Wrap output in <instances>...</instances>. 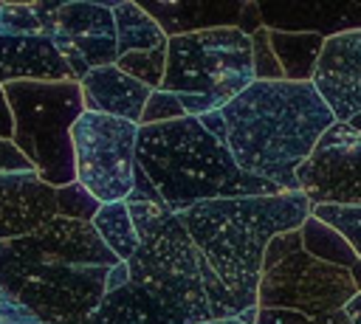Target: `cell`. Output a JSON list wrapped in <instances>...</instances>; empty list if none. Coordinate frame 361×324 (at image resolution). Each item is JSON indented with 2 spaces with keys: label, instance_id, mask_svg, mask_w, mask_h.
I'll use <instances>...</instances> for the list:
<instances>
[{
  "label": "cell",
  "instance_id": "22",
  "mask_svg": "<svg viewBox=\"0 0 361 324\" xmlns=\"http://www.w3.org/2000/svg\"><path fill=\"white\" fill-rule=\"evenodd\" d=\"M299 234H302L305 251H307L313 259H319V262H327V265H336V268H347V270L358 262V256H355V251L350 248V242H347L336 228H330L327 223L316 220L313 214L302 223Z\"/></svg>",
  "mask_w": 361,
  "mask_h": 324
},
{
  "label": "cell",
  "instance_id": "16",
  "mask_svg": "<svg viewBox=\"0 0 361 324\" xmlns=\"http://www.w3.org/2000/svg\"><path fill=\"white\" fill-rule=\"evenodd\" d=\"M166 37L212 28H237L245 0H141L138 3Z\"/></svg>",
  "mask_w": 361,
  "mask_h": 324
},
{
  "label": "cell",
  "instance_id": "34",
  "mask_svg": "<svg viewBox=\"0 0 361 324\" xmlns=\"http://www.w3.org/2000/svg\"><path fill=\"white\" fill-rule=\"evenodd\" d=\"M344 313H347V318H350L353 324H361V290L344 304Z\"/></svg>",
  "mask_w": 361,
  "mask_h": 324
},
{
  "label": "cell",
  "instance_id": "18",
  "mask_svg": "<svg viewBox=\"0 0 361 324\" xmlns=\"http://www.w3.org/2000/svg\"><path fill=\"white\" fill-rule=\"evenodd\" d=\"M87 324H192L186 316L175 313L152 293L127 282L116 290H107Z\"/></svg>",
  "mask_w": 361,
  "mask_h": 324
},
{
  "label": "cell",
  "instance_id": "11",
  "mask_svg": "<svg viewBox=\"0 0 361 324\" xmlns=\"http://www.w3.org/2000/svg\"><path fill=\"white\" fill-rule=\"evenodd\" d=\"M299 192L310 206L361 203V132L336 121L316 144L310 158L296 169Z\"/></svg>",
  "mask_w": 361,
  "mask_h": 324
},
{
  "label": "cell",
  "instance_id": "10",
  "mask_svg": "<svg viewBox=\"0 0 361 324\" xmlns=\"http://www.w3.org/2000/svg\"><path fill=\"white\" fill-rule=\"evenodd\" d=\"M56 3H0V85L76 82L51 39Z\"/></svg>",
  "mask_w": 361,
  "mask_h": 324
},
{
  "label": "cell",
  "instance_id": "38",
  "mask_svg": "<svg viewBox=\"0 0 361 324\" xmlns=\"http://www.w3.org/2000/svg\"><path fill=\"white\" fill-rule=\"evenodd\" d=\"M347 124H350V127H353L355 132H361V113H358V116H353V118H350Z\"/></svg>",
  "mask_w": 361,
  "mask_h": 324
},
{
  "label": "cell",
  "instance_id": "6",
  "mask_svg": "<svg viewBox=\"0 0 361 324\" xmlns=\"http://www.w3.org/2000/svg\"><path fill=\"white\" fill-rule=\"evenodd\" d=\"M254 82L251 37L240 28L169 37L161 90L178 96L186 116L217 113Z\"/></svg>",
  "mask_w": 361,
  "mask_h": 324
},
{
  "label": "cell",
  "instance_id": "14",
  "mask_svg": "<svg viewBox=\"0 0 361 324\" xmlns=\"http://www.w3.org/2000/svg\"><path fill=\"white\" fill-rule=\"evenodd\" d=\"M313 85L336 121H350L361 113V31L324 39Z\"/></svg>",
  "mask_w": 361,
  "mask_h": 324
},
{
  "label": "cell",
  "instance_id": "27",
  "mask_svg": "<svg viewBox=\"0 0 361 324\" xmlns=\"http://www.w3.org/2000/svg\"><path fill=\"white\" fill-rule=\"evenodd\" d=\"M178 118H186L183 104L178 101V96H172V93H166V90L158 87V90L149 93L138 127H147V124H166V121H178Z\"/></svg>",
  "mask_w": 361,
  "mask_h": 324
},
{
  "label": "cell",
  "instance_id": "12",
  "mask_svg": "<svg viewBox=\"0 0 361 324\" xmlns=\"http://www.w3.org/2000/svg\"><path fill=\"white\" fill-rule=\"evenodd\" d=\"M48 31L76 82L93 68L116 65V20L102 0L56 3Z\"/></svg>",
  "mask_w": 361,
  "mask_h": 324
},
{
  "label": "cell",
  "instance_id": "2",
  "mask_svg": "<svg viewBox=\"0 0 361 324\" xmlns=\"http://www.w3.org/2000/svg\"><path fill=\"white\" fill-rule=\"evenodd\" d=\"M200 124L231 152L234 163L282 192H299L296 169L336 124L313 82H254Z\"/></svg>",
  "mask_w": 361,
  "mask_h": 324
},
{
  "label": "cell",
  "instance_id": "29",
  "mask_svg": "<svg viewBox=\"0 0 361 324\" xmlns=\"http://www.w3.org/2000/svg\"><path fill=\"white\" fill-rule=\"evenodd\" d=\"M310 318L302 316V313H293V310H262L259 307V316H257V324H307Z\"/></svg>",
  "mask_w": 361,
  "mask_h": 324
},
{
  "label": "cell",
  "instance_id": "21",
  "mask_svg": "<svg viewBox=\"0 0 361 324\" xmlns=\"http://www.w3.org/2000/svg\"><path fill=\"white\" fill-rule=\"evenodd\" d=\"M96 234L102 237V242L121 259H133V254L138 251L141 239H138V231H135V223H133V214H130V206L127 200H116V203H102V208L96 211L93 223Z\"/></svg>",
  "mask_w": 361,
  "mask_h": 324
},
{
  "label": "cell",
  "instance_id": "8",
  "mask_svg": "<svg viewBox=\"0 0 361 324\" xmlns=\"http://www.w3.org/2000/svg\"><path fill=\"white\" fill-rule=\"evenodd\" d=\"M355 293L353 273L313 259L302 245L299 228L276 234L268 242L257 290V304L262 310H293L316 318L322 313L344 310Z\"/></svg>",
  "mask_w": 361,
  "mask_h": 324
},
{
  "label": "cell",
  "instance_id": "30",
  "mask_svg": "<svg viewBox=\"0 0 361 324\" xmlns=\"http://www.w3.org/2000/svg\"><path fill=\"white\" fill-rule=\"evenodd\" d=\"M237 28H240L245 37H251L254 31L262 28V17H259V6H257V0H245V8H243V14H240Z\"/></svg>",
  "mask_w": 361,
  "mask_h": 324
},
{
  "label": "cell",
  "instance_id": "25",
  "mask_svg": "<svg viewBox=\"0 0 361 324\" xmlns=\"http://www.w3.org/2000/svg\"><path fill=\"white\" fill-rule=\"evenodd\" d=\"M99 208H102V203L76 180L62 186V189H56V217L79 220V223H93Z\"/></svg>",
  "mask_w": 361,
  "mask_h": 324
},
{
  "label": "cell",
  "instance_id": "3",
  "mask_svg": "<svg viewBox=\"0 0 361 324\" xmlns=\"http://www.w3.org/2000/svg\"><path fill=\"white\" fill-rule=\"evenodd\" d=\"M307 217L310 203L302 192L206 200L180 211L195 245L243 310L257 304L268 242L276 234L302 228Z\"/></svg>",
  "mask_w": 361,
  "mask_h": 324
},
{
  "label": "cell",
  "instance_id": "31",
  "mask_svg": "<svg viewBox=\"0 0 361 324\" xmlns=\"http://www.w3.org/2000/svg\"><path fill=\"white\" fill-rule=\"evenodd\" d=\"M11 135H14V121H11V110H8V101H6L3 85H0V138L11 141Z\"/></svg>",
  "mask_w": 361,
  "mask_h": 324
},
{
  "label": "cell",
  "instance_id": "1",
  "mask_svg": "<svg viewBox=\"0 0 361 324\" xmlns=\"http://www.w3.org/2000/svg\"><path fill=\"white\" fill-rule=\"evenodd\" d=\"M118 262L90 223L54 217L34 234L0 239V287L42 324H87Z\"/></svg>",
  "mask_w": 361,
  "mask_h": 324
},
{
  "label": "cell",
  "instance_id": "17",
  "mask_svg": "<svg viewBox=\"0 0 361 324\" xmlns=\"http://www.w3.org/2000/svg\"><path fill=\"white\" fill-rule=\"evenodd\" d=\"M79 87H82V101H85L87 113H104V116H116V118H124L133 124L141 121L144 104L152 93L147 85L127 76L116 65L93 68L79 82Z\"/></svg>",
  "mask_w": 361,
  "mask_h": 324
},
{
  "label": "cell",
  "instance_id": "5",
  "mask_svg": "<svg viewBox=\"0 0 361 324\" xmlns=\"http://www.w3.org/2000/svg\"><path fill=\"white\" fill-rule=\"evenodd\" d=\"M127 206L141 239L133 259H127L130 282L186 316L192 324L240 316L243 307L212 270L180 214L149 200H127Z\"/></svg>",
  "mask_w": 361,
  "mask_h": 324
},
{
  "label": "cell",
  "instance_id": "37",
  "mask_svg": "<svg viewBox=\"0 0 361 324\" xmlns=\"http://www.w3.org/2000/svg\"><path fill=\"white\" fill-rule=\"evenodd\" d=\"M350 273H353V282H355V287L361 290V259H358V262L350 268Z\"/></svg>",
  "mask_w": 361,
  "mask_h": 324
},
{
  "label": "cell",
  "instance_id": "28",
  "mask_svg": "<svg viewBox=\"0 0 361 324\" xmlns=\"http://www.w3.org/2000/svg\"><path fill=\"white\" fill-rule=\"evenodd\" d=\"M0 324H42V321L0 287Z\"/></svg>",
  "mask_w": 361,
  "mask_h": 324
},
{
  "label": "cell",
  "instance_id": "19",
  "mask_svg": "<svg viewBox=\"0 0 361 324\" xmlns=\"http://www.w3.org/2000/svg\"><path fill=\"white\" fill-rule=\"evenodd\" d=\"M113 20H116V54L118 56L155 51V48H166L169 45V37L161 31V25L135 0L116 3L113 6Z\"/></svg>",
  "mask_w": 361,
  "mask_h": 324
},
{
  "label": "cell",
  "instance_id": "36",
  "mask_svg": "<svg viewBox=\"0 0 361 324\" xmlns=\"http://www.w3.org/2000/svg\"><path fill=\"white\" fill-rule=\"evenodd\" d=\"M200 324H243L237 316H228V318H209V321H200Z\"/></svg>",
  "mask_w": 361,
  "mask_h": 324
},
{
  "label": "cell",
  "instance_id": "7",
  "mask_svg": "<svg viewBox=\"0 0 361 324\" xmlns=\"http://www.w3.org/2000/svg\"><path fill=\"white\" fill-rule=\"evenodd\" d=\"M3 93L14 121L11 144L51 189L73 183L71 130L85 113L79 82H11L3 85Z\"/></svg>",
  "mask_w": 361,
  "mask_h": 324
},
{
  "label": "cell",
  "instance_id": "9",
  "mask_svg": "<svg viewBox=\"0 0 361 324\" xmlns=\"http://www.w3.org/2000/svg\"><path fill=\"white\" fill-rule=\"evenodd\" d=\"M135 138L138 124L82 113L71 130L76 183H82L99 203L127 200L135 183Z\"/></svg>",
  "mask_w": 361,
  "mask_h": 324
},
{
  "label": "cell",
  "instance_id": "15",
  "mask_svg": "<svg viewBox=\"0 0 361 324\" xmlns=\"http://www.w3.org/2000/svg\"><path fill=\"white\" fill-rule=\"evenodd\" d=\"M257 6L271 31H302L324 39L361 31V0H257Z\"/></svg>",
  "mask_w": 361,
  "mask_h": 324
},
{
  "label": "cell",
  "instance_id": "4",
  "mask_svg": "<svg viewBox=\"0 0 361 324\" xmlns=\"http://www.w3.org/2000/svg\"><path fill=\"white\" fill-rule=\"evenodd\" d=\"M135 163L175 214L206 200L282 194L276 183L245 175L195 116L138 127Z\"/></svg>",
  "mask_w": 361,
  "mask_h": 324
},
{
  "label": "cell",
  "instance_id": "13",
  "mask_svg": "<svg viewBox=\"0 0 361 324\" xmlns=\"http://www.w3.org/2000/svg\"><path fill=\"white\" fill-rule=\"evenodd\" d=\"M56 217V189H51L31 161L0 138V239L34 234Z\"/></svg>",
  "mask_w": 361,
  "mask_h": 324
},
{
  "label": "cell",
  "instance_id": "20",
  "mask_svg": "<svg viewBox=\"0 0 361 324\" xmlns=\"http://www.w3.org/2000/svg\"><path fill=\"white\" fill-rule=\"evenodd\" d=\"M271 31V28H268ZM271 48L276 54V62L282 68V76L288 82H313L324 37L319 34H302V31H271Z\"/></svg>",
  "mask_w": 361,
  "mask_h": 324
},
{
  "label": "cell",
  "instance_id": "24",
  "mask_svg": "<svg viewBox=\"0 0 361 324\" xmlns=\"http://www.w3.org/2000/svg\"><path fill=\"white\" fill-rule=\"evenodd\" d=\"M116 68H121L127 76L138 79L149 90H158L166 73V48L141 51V54H124L116 59Z\"/></svg>",
  "mask_w": 361,
  "mask_h": 324
},
{
  "label": "cell",
  "instance_id": "26",
  "mask_svg": "<svg viewBox=\"0 0 361 324\" xmlns=\"http://www.w3.org/2000/svg\"><path fill=\"white\" fill-rule=\"evenodd\" d=\"M251 56H254V79L257 82H279V79H285L282 68L276 62V54L271 48V31L265 25L251 34Z\"/></svg>",
  "mask_w": 361,
  "mask_h": 324
},
{
  "label": "cell",
  "instance_id": "33",
  "mask_svg": "<svg viewBox=\"0 0 361 324\" xmlns=\"http://www.w3.org/2000/svg\"><path fill=\"white\" fill-rule=\"evenodd\" d=\"M307 324H353V321L347 318V313H344V310H333V313H322V316L310 318Z\"/></svg>",
  "mask_w": 361,
  "mask_h": 324
},
{
  "label": "cell",
  "instance_id": "32",
  "mask_svg": "<svg viewBox=\"0 0 361 324\" xmlns=\"http://www.w3.org/2000/svg\"><path fill=\"white\" fill-rule=\"evenodd\" d=\"M130 282V270H127V262H118L110 273H107V290H116V287H121V285H127Z\"/></svg>",
  "mask_w": 361,
  "mask_h": 324
},
{
  "label": "cell",
  "instance_id": "23",
  "mask_svg": "<svg viewBox=\"0 0 361 324\" xmlns=\"http://www.w3.org/2000/svg\"><path fill=\"white\" fill-rule=\"evenodd\" d=\"M310 214L322 223H327L330 228H336L350 248L355 251V256L361 259V203L358 206H336V203H322V206H310Z\"/></svg>",
  "mask_w": 361,
  "mask_h": 324
},
{
  "label": "cell",
  "instance_id": "35",
  "mask_svg": "<svg viewBox=\"0 0 361 324\" xmlns=\"http://www.w3.org/2000/svg\"><path fill=\"white\" fill-rule=\"evenodd\" d=\"M257 316H259V304H251V307H245V310H240V321L243 324H257Z\"/></svg>",
  "mask_w": 361,
  "mask_h": 324
}]
</instances>
